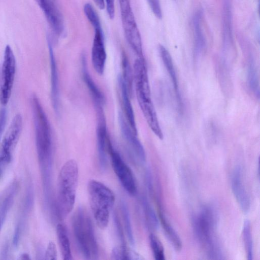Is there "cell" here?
Returning a JSON list of instances; mask_svg holds the SVG:
<instances>
[{
	"mask_svg": "<svg viewBox=\"0 0 260 260\" xmlns=\"http://www.w3.org/2000/svg\"><path fill=\"white\" fill-rule=\"evenodd\" d=\"M34 121L37 153L43 183L52 180L53 143L51 129L47 116L36 95L30 99Z\"/></svg>",
	"mask_w": 260,
	"mask_h": 260,
	"instance_id": "1",
	"label": "cell"
},
{
	"mask_svg": "<svg viewBox=\"0 0 260 260\" xmlns=\"http://www.w3.org/2000/svg\"><path fill=\"white\" fill-rule=\"evenodd\" d=\"M134 82L138 104L149 127L160 140L163 134L153 105L144 59L137 58L134 64Z\"/></svg>",
	"mask_w": 260,
	"mask_h": 260,
	"instance_id": "2",
	"label": "cell"
},
{
	"mask_svg": "<svg viewBox=\"0 0 260 260\" xmlns=\"http://www.w3.org/2000/svg\"><path fill=\"white\" fill-rule=\"evenodd\" d=\"M78 164L70 159L62 166L57 181L56 210L60 219H64L73 210L78 184Z\"/></svg>",
	"mask_w": 260,
	"mask_h": 260,
	"instance_id": "3",
	"label": "cell"
},
{
	"mask_svg": "<svg viewBox=\"0 0 260 260\" xmlns=\"http://www.w3.org/2000/svg\"><path fill=\"white\" fill-rule=\"evenodd\" d=\"M217 214L210 205L204 206L192 218L195 236L211 259H222L220 248L214 236L217 224Z\"/></svg>",
	"mask_w": 260,
	"mask_h": 260,
	"instance_id": "4",
	"label": "cell"
},
{
	"mask_svg": "<svg viewBox=\"0 0 260 260\" xmlns=\"http://www.w3.org/2000/svg\"><path fill=\"white\" fill-rule=\"evenodd\" d=\"M87 190L90 207L96 224L100 229L105 230L115 203V194L106 185L95 180L89 181Z\"/></svg>",
	"mask_w": 260,
	"mask_h": 260,
	"instance_id": "5",
	"label": "cell"
},
{
	"mask_svg": "<svg viewBox=\"0 0 260 260\" xmlns=\"http://www.w3.org/2000/svg\"><path fill=\"white\" fill-rule=\"evenodd\" d=\"M72 227L77 245L87 259H97L99 247L90 217L84 208L79 207L72 218Z\"/></svg>",
	"mask_w": 260,
	"mask_h": 260,
	"instance_id": "6",
	"label": "cell"
},
{
	"mask_svg": "<svg viewBox=\"0 0 260 260\" xmlns=\"http://www.w3.org/2000/svg\"><path fill=\"white\" fill-rule=\"evenodd\" d=\"M22 127V118L16 114L12 119L0 145V177L11 163Z\"/></svg>",
	"mask_w": 260,
	"mask_h": 260,
	"instance_id": "7",
	"label": "cell"
},
{
	"mask_svg": "<svg viewBox=\"0 0 260 260\" xmlns=\"http://www.w3.org/2000/svg\"><path fill=\"white\" fill-rule=\"evenodd\" d=\"M15 72V56L11 47L8 45L4 52L0 85V102L4 106L7 104L11 97Z\"/></svg>",
	"mask_w": 260,
	"mask_h": 260,
	"instance_id": "8",
	"label": "cell"
},
{
	"mask_svg": "<svg viewBox=\"0 0 260 260\" xmlns=\"http://www.w3.org/2000/svg\"><path fill=\"white\" fill-rule=\"evenodd\" d=\"M108 140L107 148L114 172L126 191L134 196L137 192V186L132 171L119 153L113 147L110 140Z\"/></svg>",
	"mask_w": 260,
	"mask_h": 260,
	"instance_id": "9",
	"label": "cell"
},
{
	"mask_svg": "<svg viewBox=\"0 0 260 260\" xmlns=\"http://www.w3.org/2000/svg\"><path fill=\"white\" fill-rule=\"evenodd\" d=\"M97 117L96 142L100 167L105 170L107 166L106 149L108 136L106 117L102 105H94Z\"/></svg>",
	"mask_w": 260,
	"mask_h": 260,
	"instance_id": "10",
	"label": "cell"
},
{
	"mask_svg": "<svg viewBox=\"0 0 260 260\" xmlns=\"http://www.w3.org/2000/svg\"><path fill=\"white\" fill-rule=\"evenodd\" d=\"M94 37L91 48V61L93 67L99 75L104 72L107 59L103 31L101 23L93 26Z\"/></svg>",
	"mask_w": 260,
	"mask_h": 260,
	"instance_id": "11",
	"label": "cell"
},
{
	"mask_svg": "<svg viewBox=\"0 0 260 260\" xmlns=\"http://www.w3.org/2000/svg\"><path fill=\"white\" fill-rule=\"evenodd\" d=\"M231 187L233 193L241 210L244 213H247L250 208V201L243 182V171L240 166L235 167L233 171Z\"/></svg>",
	"mask_w": 260,
	"mask_h": 260,
	"instance_id": "12",
	"label": "cell"
},
{
	"mask_svg": "<svg viewBox=\"0 0 260 260\" xmlns=\"http://www.w3.org/2000/svg\"><path fill=\"white\" fill-rule=\"evenodd\" d=\"M118 121L122 136L134 154L142 162L146 161V153L140 141L135 134L128 122L123 114L120 112L118 115Z\"/></svg>",
	"mask_w": 260,
	"mask_h": 260,
	"instance_id": "13",
	"label": "cell"
},
{
	"mask_svg": "<svg viewBox=\"0 0 260 260\" xmlns=\"http://www.w3.org/2000/svg\"><path fill=\"white\" fill-rule=\"evenodd\" d=\"M121 21L128 43L139 58L144 59L141 35L134 15L122 18Z\"/></svg>",
	"mask_w": 260,
	"mask_h": 260,
	"instance_id": "14",
	"label": "cell"
},
{
	"mask_svg": "<svg viewBox=\"0 0 260 260\" xmlns=\"http://www.w3.org/2000/svg\"><path fill=\"white\" fill-rule=\"evenodd\" d=\"M49 49L50 79H51V97L53 108L56 114L59 111V79L57 63L54 56L52 43L51 39H47Z\"/></svg>",
	"mask_w": 260,
	"mask_h": 260,
	"instance_id": "15",
	"label": "cell"
},
{
	"mask_svg": "<svg viewBox=\"0 0 260 260\" xmlns=\"http://www.w3.org/2000/svg\"><path fill=\"white\" fill-rule=\"evenodd\" d=\"M43 12L54 32L60 35L63 30L62 17L57 8L51 0H35Z\"/></svg>",
	"mask_w": 260,
	"mask_h": 260,
	"instance_id": "16",
	"label": "cell"
},
{
	"mask_svg": "<svg viewBox=\"0 0 260 260\" xmlns=\"http://www.w3.org/2000/svg\"><path fill=\"white\" fill-rule=\"evenodd\" d=\"M118 84L119 88L121 104L123 108L124 117L133 132L137 135L138 131L135 120V114L130 100L127 86L123 80L121 75L118 77Z\"/></svg>",
	"mask_w": 260,
	"mask_h": 260,
	"instance_id": "17",
	"label": "cell"
},
{
	"mask_svg": "<svg viewBox=\"0 0 260 260\" xmlns=\"http://www.w3.org/2000/svg\"><path fill=\"white\" fill-rule=\"evenodd\" d=\"M18 188V183L14 181L0 193V232L13 203Z\"/></svg>",
	"mask_w": 260,
	"mask_h": 260,
	"instance_id": "18",
	"label": "cell"
},
{
	"mask_svg": "<svg viewBox=\"0 0 260 260\" xmlns=\"http://www.w3.org/2000/svg\"><path fill=\"white\" fill-rule=\"evenodd\" d=\"M158 49L163 64L167 71L170 79H171L178 107L181 109L182 105V100L178 86L177 74L172 58L168 50L163 45H160Z\"/></svg>",
	"mask_w": 260,
	"mask_h": 260,
	"instance_id": "19",
	"label": "cell"
},
{
	"mask_svg": "<svg viewBox=\"0 0 260 260\" xmlns=\"http://www.w3.org/2000/svg\"><path fill=\"white\" fill-rule=\"evenodd\" d=\"M222 36L224 49L230 47L233 42L232 8L231 0H223L222 7Z\"/></svg>",
	"mask_w": 260,
	"mask_h": 260,
	"instance_id": "20",
	"label": "cell"
},
{
	"mask_svg": "<svg viewBox=\"0 0 260 260\" xmlns=\"http://www.w3.org/2000/svg\"><path fill=\"white\" fill-rule=\"evenodd\" d=\"M203 12L199 10L192 18L194 53L196 56L200 55L206 47V39L202 28Z\"/></svg>",
	"mask_w": 260,
	"mask_h": 260,
	"instance_id": "21",
	"label": "cell"
},
{
	"mask_svg": "<svg viewBox=\"0 0 260 260\" xmlns=\"http://www.w3.org/2000/svg\"><path fill=\"white\" fill-rule=\"evenodd\" d=\"M81 72L83 81L92 97L93 104H104L105 99L104 94L91 78L87 69L86 56H81Z\"/></svg>",
	"mask_w": 260,
	"mask_h": 260,
	"instance_id": "22",
	"label": "cell"
},
{
	"mask_svg": "<svg viewBox=\"0 0 260 260\" xmlns=\"http://www.w3.org/2000/svg\"><path fill=\"white\" fill-rule=\"evenodd\" d=\"M56 235L62 258L64 260H73L70 239L63 224L58 223L57 225Z\"/></svg>",
	"mask_w": 260,
	"mask_h": 260,
	"instance_id": "23",
	"label": "cell"
},
{
	"mask_svg": "<svg viewBox=\"0 0 260 260\" xmlns=\"http://www.w3.org/2000/svg\"><path fill=\"white\" fill-rule=\"evenodd\" d=\"M159 217L165 234L168 241L174 249L177 251H180L182 249V243L178 234L161 211L159 212Z\"/></svg>",
	"mask_w": 260,
	"mask_h": 260,
	"instance_id": "24",
	"label": "cell"
},
{
	"mask_svg": "<svg viewBox=\"0 0 260 260\" xmlns=\"http://www.w3.org/2000/svg\"><path fill=\"white\" fill-rule=\"evenodd\" d=\"M242 238L247 259L252 260L253 256V241L250 222L246 220L242 229Z\"/></svg>",
	"mask_w": 260,
	"mask_h": 260,
	"instance_id": "25",
	"label": "cell"
},
{
	"mask_svg": "<svg viewBox=\"0 0 260 260\" xmlns=\"http://www.w3.org/2000/svg\"><path fill=\"white\" fill-rule=\"evenodd\" d=\"M247 81L249 88L258 98L259 96V79L256 67L254 61L251 59L248 66Z\"/></svg>",
	"mask_w": 260,
	"mask_h": 260,
	"instance_id": "26",
	"label": "cell"
},
{
	"mask_svg": "<svg viewBox=\"0 0 260 260\" xmlns=\"http://www.w3.org/2000/svg\"><path fill=\"white\" fill-rule=\"evenodd\" d=\"M122 74L121 77L125 82L130 96L133 92V79L132 70L128 59L125 53L122 54Z\"/></svg>",
	"mask_w": 260,
	"mask_h": 260,
	"instance_id": "27",
	"label": "cell"
},
{
	"mask_svg": "<svg viewBox=\"0 0 260 260\" xmlns=\"http://www.w3.org/2000/svg\"><path fill=\"white\" fill-rule=\"evenodd\" d=\"M112 259H143L138 253L128 250L125 246L116 247L113 248L111 253Z\"/></svg>",
	"mask_w": 260,
	"mask_h": 260,
	"instance_id": "28",
	"label": "cell"
},
{
	"mask_svg": "<svg viewBox=\"0 0 260 260\" xmlns=\"http://www.w3.org/2000/svg\"><path fill=\"white\" fill-rule=\"evenodd\" d=\"M142 204L148 225L151 229H157L158 227V219L153 208L145 197L142 199Z\"/></svg>",
	"mask_w": 260,
	"mask_h": 260,
	"instance_id": "29",
	"label": "cell"
},
{
	"mask_svg": "<svg viewBox=\"0 0 260 260\" xmlns=\"http://www.w3.org/2000/svg\"><path fill=\"white\" fill-rule=\"evenodd\" d=\"M149 239L154 259L156 260H165L164 248L159 239L154 234L151 233L149 236Z\"/></svg>",
	"mask_w": 260,
	"mask_h": 260,
	"instance_id": "30",
	"label": "cell"
},
{
	"mask_svg": "<svg viewBox=\"0 0 260 260\" xmlns=\"http://www.w3.org/2000/svg\"><path fill=\"white\" fill-rule=\"evenodd\" d=\"M121 210L127 238L129 242L132 244H134L135 240L132 229L129 213L126 204L123 201L121 204Z\"/></svg>",
	"mask_w": 260,
	"mask_h": 260,
	"instance_id": "31",
	"label": "cell"
},
{
	"mask_svg": "<svg viewBox=\"0 0 260 260\" xmlns=\"http://www.w3.org/2000/svg\"><path fill=\"white\" fill-rule=\"evenodd\" d=\"M121 17L123 18L134 14L130 0H118Z\"/></svg>",
	"mask_w": 260,
	"mask_h": 260,
	"instance_id": "32",
	"label": "cell"
},
{
	"mask_svg": "<svg viewBox=\"0 0 260 260\" xmlns=\"http://www.w3.org/2000/svg\"><path fill=\"white\" fill-rule=\"evenodd\" d=\"M57 253L55 243L50 241L47 247L45 253V259L48 260H56L57 259Z\"/></svg>",
	"mask_w": 260,
	"mask_h": 260,
	"instance_id": "33",
	"label": "cell"
},
{
	"mask_svg": "<svg viewBox=\"0 0 260 260\" xmlns=\"http://www.w3.org/2000/svg\"><path fill=\"white\" fill-rule=\"evenodd\" d=\"M149 5L155 16L158 19L162 17V12L159 0H147Z\"/></svg>",
	"mask_w": 260,
	"mask_h": 260,
	"instance_id": "34",
	"label": "cell"
},
{
	"mask_svg": "<svg viewBox=\"0 0 260 260\" xmlns=\"http://www.w3.org/2000/svg\"><path fill=\"white\" fill-rule=\"evenodd\" d=\"M109 17L113 19L115 16L114 0H104Z\"/></svg>",
	"mask_w": 260,
	"mask_h": 260,
	"instance_id": "35",
	"label": "cell"
},
{
	"mask_svg": "<svg viewBox=\"0 0 260 260\" xmlns=\"http://www.w3.org/2000/svg\"><path fill=\"white\" fill-rule=\"evenodd\" d=\"M6 117V110L5 109H2L0 112V142L3 132L5 126Z\"/></svg>",
	"mask_w": 260,
	"mask_h": 260,
	"instance_id": "36",
	"label": "cell"
},
{
	"mask_svg": "<svg viewBox=\"0 0 260 260\" xmlns=\"http://www.w3.org/2000/svg\"><path fill=\"white\" fill-rule=\"evenodd\" d=\"M96 6L100 9L103 10L105 7L104 0H92Z\"/></svg>",
	"mask_w": 260,
	"mask_h": 260,
	"instance_id": "37",
	"label": "cell"
},
{
	"mask_svg": "<svg viewBox=\"0 0 260 260\" xmlns=\"http://www.w3.org/2000/svg\"><path fill=\"white\" fill-rule=\"evenodd\" d=\"M19 259H30L29 255L26 253H23L20 256Z\"/></svg>",
	"mask_w": 260,
	"mask_h": 260,
	"instance_id": "38",
	"label": "cell"
}]
</instances>
